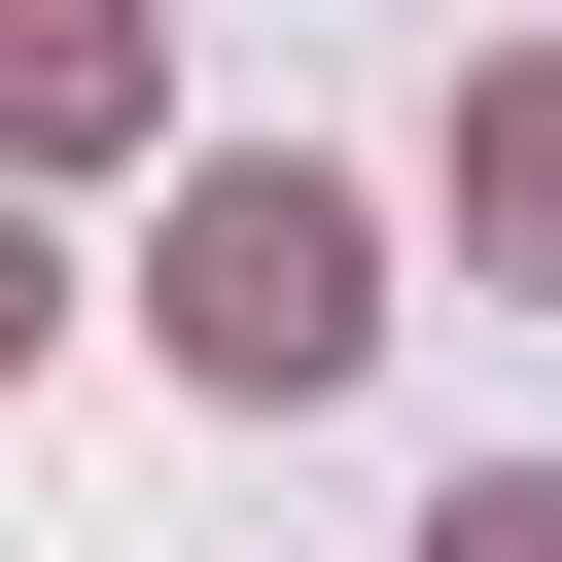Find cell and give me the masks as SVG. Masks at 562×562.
<instances>
[{"mask_svg": "<svg viewBox=\"0 0 562 562\" xmlns=\"http://www.w3.org/2000/svg\"><path fill=\"white\" fill-rule=\"evenodd\" d=\"M140 351H176L211 422L386 386V211H351V176H281V140H176V211H140Z\"/></svg>", "mask_w": 562, "mask_h": 562, "instance_id": "cell-1", "label": "cell"}, {"mask_svg": "<svg viewBox=\"0 0 562 562\" xmlns=\"http://www.w3.org/2000/svg\"><path fill=\"white\" fill-rule=\"evenodd\" d=\"M176 140V0H0V176H140Z\"/></svg>", "mask_w": 562, "mask_h": 562, "instance_id": "cell-2", "label": "cell"}, {"mask_svg": "<svg viewBox=\"0 0 562 562\" xmlns=\"http://www.w3.org/2000/svg\"><path fill=\"white\" fill-rule=\"evenodd\" d=\"M457 246H492V281H562V35H492V70H457Z\"/></svg>", "mask_w": 562, "mask_h": 562, "instance_id": "cell-3", "label": "cell"}, {"mask_svg": "<svg viewBox=\"0 0 562 562\" xmlns=\"http://www.w3.org/2000/svg\"><path fill=\"white\" fill-rule=\"evenodd\" d=\"M422 562H562V457H492V492H457V527H422Z\"/></svg>", "mask_w": 562, "mask_h": 562, "instance_id": "cell-4", "label": "cell"}, {"mask_svg": "<svg viewBox=\"0 0 562 562\" xmlns=\"http://www.w3.org/2000/svg\"><path fill=\"white\" fill-rule=\"evenodd\" d=\"M35 351H70V281H35V176H0V386H35Z\"/></svg>", "mask_w": 562, "mask_h": 562, "instance_id": "cell-5", "label": "cell"}]
</instances>
